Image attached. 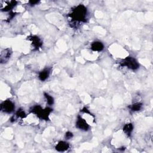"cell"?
<instances>
[{
  "label": "cell",
  "mask_w": 153,
  "mask_h": 153,
  "mask_svg": "<svg viewBox=\"0 0 153 153\" xmlns=\"http://www.w3.org/2000/svg\"><path fill=\"white\" fill-rule=\"evenodd\" d=\"M87 14V8L83 4H80L74 8L69 16L75 22H86Z\"/></svg>",
  "instance_id": "6da1fadb"
},
{
  "label": "cell",
  "mask_w": 153,
  "mask_h": 153,
  "mask_svg": "<svg viewBox=\"0 0 153 153\" xmlns=\"http://www.w3.org/2000/svg\"><path fill=\"white\" fill-rule=\"evenodd\" d=\"M53 111L49 107L42 109L40 105H35L30 110L32 113L35 114L38 118L44 120H49V115Z\"/></svg>",
  "instance_id": "7a4b0ae2"
},
{
  "label": "cell",
  "mask_w": 153,
  "mask_h": 153,
  "mask_svg": "<svg viewBox=\"0 0 153 153\" xmlns=\"http://www.w3.org/2000/svg\"><path fill=\"white\" fill-rule=\"evenodd\" d=\"M120 65L121 67H127L129 69L132 70H136L140 68V64L137 62V61L132 57L129 56L122 60L120 63Z\"/></svg>",
  "instance_id": "3957f363"
},
{
  "label": "cell",
  "mask_w": 153,
  "mask_h": 153,
  "mask_svg": "<svg viewBox=\"0 0 153 153\" xmlns=\"http://www.w3.org/2000/svg\"><path fill=\"white\" fill-rule=\"evenodd\" d=\"M0 108L4 113H11L14 110L15 106L13 102L10 100H6L1 104V108Z\"/></svg>",
  "instance_id": "277c9868"
},
{
  "label": "cell",
  "mask_w": 153,
  "mask_h": 153,
  "mask_svg": "<svg viewBox=\"0 0 153 153\" xmlns=\"http://www.w3.org/2000/svg\"><path fill=\"white\" fill-rule=\"evenodd\" d=\"M76 127L84 131H87L89 129V125L87 124L86 121L80 116L78 117L77 120L76 121Z\"/></svg>",
  "instance_id": "5b68a950"
},
{
  "label": "cell",
  "mask_w": 153,
  "mask_h": 153,
  "mask_svg": "<svg viewBox=\"0 0 153 153\" xmlns=\"http://www.w3.org/2000/svg\"><path fill=\"white\" fill-rule=\"evenodd\" d=\"M29 40L31 41L33 46L34 47L35 50H38L42 47V41L40 38L37 36H30L28 37Z\"/></svg>",
  "instance_id": "8992f818"
},
{
  "label": "cell",
  "mask_w": 153,
  "mask_h": 153,
  "mask_svg": "<svg viewBox=\"0 0 153 153\" xmlns=\"http://www.w3.org/2000/svg\"><path fill=\"white\" fill-rule=\"evenodd\" d=\"M11 55V52L10 49H6L4 50L0 56V62L1 64H4L7 62L10 59Z\"/></svg>",
  "instance_id": "52a82bcc"
},
{
  "label": "cell",
  "mask_w": 153,
  "mask_h": 153,
  "mask_svg": "<svg viewBox=\"0 0 153 153\" xmlns=\"http://www.w3.org/2000/svg\"><path fill=\"white\" fill-rule=\"evenodd\" d=\"M69 147V145L68 142L65 141H60L59 142L56 146L55 148L57 151L62 152L67 150Z\"/></svg>",
  "instance_id": "ba28073f"
},
{
  "label": "cell",
  "mask_w": 153,
  "mask_h": 153,
  "mask_svg": "<svg viewBox=\"0 0 153 153\" xmlns=\"http://www.w3.org/2000/svg\"><path fill=\"white\" fill-rule=\"evenodd\" d=\"M104 48L103 44L99 41L93 42L91 44V49L95 52H101Z\"/></svg>",
  "instance_id": "9c48e42d"
},
{
  "label": "cell",
  "mask_w": 153,
  "mask_h": 153,
  "mask_svg": "<svg viewBox=\"0 0 153 153\" xmlns=\"http://www.w3.org/2000/svg\"><path fill=\"white\" fill-rule=\"evenodd\" d=\"M49 75H50V69L48 68L44 69L39 73L38 78L41 81H44L49 78Z\"/></svg>",
  "instance_id": "30bf717a"
},
{
  "label": "cell",
  "mask_w": 153,
  "mask_h": 153,
  "mask_svg": "<svg viewBox=\"0 0 153 153\" xmlns=\"http://www.w3.org/2000/svg\"><path fill=\"white\" fill-rule=\"evenodd\" d=\"M18 2L16 1H11L10 2H7V5L4 7L3 8H1V10L3 11H8L11 10L14 6H16Z\"/></svg>",
  "instance_id": "8fae6325"
},
{
  "label": "cell",
  "mask_w": 153,
  "mask_h": 153,
  "mask_svg": "<svg viewBox=\"0 0 153 153\" xmlns=\"http://www.w3.org/2000/svg\"><path fill=\"white\" fill-rule=\"evenodd\" d=\"M133 130V126L132 123H127L123 127L124 132L128 136H130Z\"/></svg>",
  "instance_id": "7c38bea8"
},
{
  "label": "cell",
  "mask_w": 153,
  "mask_h": 153,
  "mask_svg": "<svg viewBox=\"0 0 153 153\" xmlns=\"http://www.w3.org/2000/svg\"><path fill=\"white\" fill-rule=\"evenodd\" d=\"M142 106V104L141 103H135L133 104L129 108L132 111H140Z\"/></svg>",
  "instance_id": "4fadbf2b"
},
{
  "label": "cell",
  "mask_w": 153,
  "mask_h": 153,
  "mask_svg": "<svg viewBox=\"0 0 153 153\" xmlns=\"http://www.w3.org/2000/svg\"><path fill=\"white\" fill-rule=\"evenodd\" d=\"M44 95L45 98L47 100V103L49 105H52L54 103V98L52 96H50V95H49L48 93H44Z\"/></svg>",
  "instance_id": "5bb4252c"
},
{
  "label": "cell",
  "mask_w": 153,
  "mask_h": 153,
  "mask_svg": "<svg viewBox=\"0 0 153 153\" xmlns=\"http://www.w3.org/2000/svg\"><path fill=\"white\" fill-rule=\"evenodd\" d=\"M16 115L18 118H24L26 117V114L25 112L22 109H19L16 113Z\"/></svg>",
  "instance_id": "9a60e30c"
},
{
  "label": "cell",
  "mask_w": 153,
  "mask_h": 153,
  "mask_svg": "<svg viewBox=\"0 0 153 153\" xmlns=\"http://www.w3.org/2000/svg\"><path fill=\"white\" fill-rule=\"evenodd\" d=\"M73 137V134L72 133L70 132H68L66 133V135H65V137L67 140H70L71 139L72 137Z\"/></svg>",
  "instance_id": "2e32d148"
},
{
  "label": "cell",
  "mask_w": 153,
  "mask_h": 153,
  "mask_svg": "<svg viewBox=\"0 0 153 153\" xmlns=\"http://www.w3.org/2000/svg\"><path fill=\"white\" fill-rule=\"evenodd\" d=\"M39 2H40L39 1H29V3L30 6H34L38 3H39Z\"/></svg>",
  "instance_id": "e0dca14e"
},
{
  "label": "cell",
  "mask_w": 153,
  "mask_h": 153,
  "mask_svg": "<svg viewBox=\"0 0 153 153\" xmlns=\"http://www.w3.org/2000/svg\"><path fill=\"white\" fill-rule=\"evenodd\" d=\"M82 112L83 113H87V114H90V113L89 112V111L87 110V108H84L82 110H81Z\"/></svg>",
  "instance_id": "ac0fdd59"
}]
</instances>
